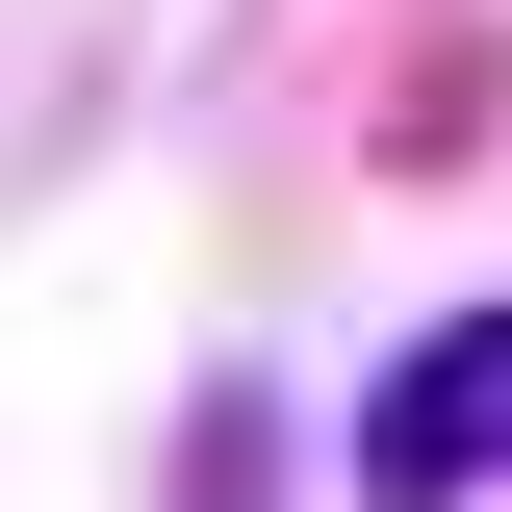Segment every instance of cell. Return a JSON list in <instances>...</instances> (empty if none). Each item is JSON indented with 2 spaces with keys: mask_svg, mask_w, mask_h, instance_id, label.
I'll return each instance as SVG.
<instances>
[{
  "mask_svg": "<svg viewBox=\"0 0 512 512\" xmlns=\"http://www.w3.org/2000/svg\"><path fill=\"white\" fill-rule=\"evenodd\" d=\"M487 461H512V308H461L359 384V512H487Z\"/></svg>",
  "mask_w": 512,
  "mask_h": 512,
  "instance_id": "cell-1",
  "label": "cell"
}]
</instances>
